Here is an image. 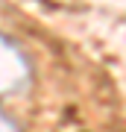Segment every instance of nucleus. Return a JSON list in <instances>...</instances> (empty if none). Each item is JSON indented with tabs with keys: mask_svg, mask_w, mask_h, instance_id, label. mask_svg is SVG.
I'll return each mask as SVG.
<instances>
[{
	"mask_svg": "<svg viewBox=\"0 0 126 132\" xmlns=\"http://www.w3.org/2000/svg\"><path fill=\"white\" fill-rule=\"evenodd\" d=\"M29 76H32V71H29L27 56L6 35H0V94L21 91L29 82Z\"/></svg>",
	"mask_w": 126,
	"mask_h": 132,
	"instance_id": "f257e3e1",
	"label": "nucleus"
},
{
	"mask_svg": "<svg viewBox=\"0 0 126 132\" xmlns=\"http://www.w3.org/2000/svg\"><path fill=\"white\" fill-rule=\"evenodd\" d=\"M0 132H21V129H18V123H15L9 114L3 112V109H0Z\"/></svg>",
	"mask_w": 126,
	"mask_h": 132,
	"instance_id": "f03ea898",
	"label": "nucleus"
}]
</instances>
